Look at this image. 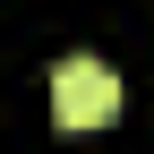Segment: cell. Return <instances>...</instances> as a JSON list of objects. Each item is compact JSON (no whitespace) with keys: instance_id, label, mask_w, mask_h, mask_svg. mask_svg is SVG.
I'll use <instances>...</instances> for the list:
<instances>
[{"instance_id":"cell-1","label":"cell","mask_w":154,"mask_h":154,"mask_svg":"<svg viewBox=\"0 0 154 154\" xmlns=\"http://www.w3.org/2000/svg\"><path fill=\"white\" fill-rule=\"evenodd\" d=\"M51 120H60L69 137H94V128L120 120V77H111V60L69 51V60L51 69Z\"/></svg>"}]
</instances>
